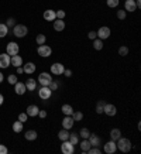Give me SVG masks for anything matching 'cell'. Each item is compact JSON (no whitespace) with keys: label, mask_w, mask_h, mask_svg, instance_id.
Returning a JSON list of instances; mask_svg holds the SVG:
<instances>
[{"label":"cell","mask_w":141,"mask_h":154,"mask_svg":"<svg viewBox=\"0 0 141 154\" xmlns=\"http://www.w3.org/2000/svg\"><path fill=\"white\" fill-rule=\"evenodd\" d=\"M116 146H117V150H120L122 153H128L133 149L131 141L128 139H126V137H120L117 140V143H116Z\"/></svg>","instance_id":"obj_1"},{"label":"cell","mask_w":141,"mask_h":154,"mask_svg":"<svg viewBox=\"0 0 141 154\" xmlns=\"http://www.w3.org/2000/svg\"><path fill=\"white\" fill-rule=\"evenodd\" d=\"M27 33H28V30H27V27H26L24 24H16V26L13 27V34L17 38L26 37V35H27Z\"/></svg>","instance_id":"obj_2"},{"label":"cell","mask_w":141,"mask_h":154,"mask_svg":"<svg viewBox=\"0 0 141 154\" xmlns=\"http://www.w3.org/2000/svg\"><path fill=\"white\" fill-rule=\"evenodd\" d=\"M51 81H52V75L50 72H41L38 75V82H40L41 86H48Z\"/></svg>","instance_id":"obj_3"},{"label":"cell","mask_w":141,"mask_h":154,"mask_svg":"<svg viewBox=\"0 0 141 154\" xmlns=\"http://www.w3.org/2000/svg\"><path fill=\"white\" fill-rule=\"evenodd\" d=\"M37 52H38V55L42 57V58H48V57L52 54V48L50 47V45H45V44H42V45H38Z\"/></svg>","instance_id":"obj_4"},{"label":"cell","mask_w":141,"mask_h":154,"mask_svg":"<svg viewBox=\"0 0 141 154\" xmlns=\"http://www.w3.org/2000/svg\"><path fill=\"white\" fill-rule=\"evenodd\" d=\"M19 51H20V47H19V44H17V42L11 41V42H9V44L6 45V52H7L10 57L17 55V54H19Z\"/></svg>","instance_id":"obj_5"},{"label":"cell","mask_w":141,"mask_h":154,"mask_svg":"<svg viewBox=\"0 0 141 154\" xmlns=\"http://www.w3.org/2000/svg\"><path fill=\"white\" fill-rule=\"evenodd\" d=\"M110 34H112V30L109 27H106V26H103V27H100L96 31V35H98V38H100V40H106V38L110 37Z\"/></svg>","instance_id":"obj_6"},{"label":"cell","mask_w":141,"mask_h":154,"mask_svg":"<svg viewBox=\"0 0 141 154\" xmlns=\"http://www.w3.org/2000/svg\"><path fill=\"white\" fill-rule=\"evenodd\" d=\"M52 95V91L48 86H41L40 88V91H38V96L42 99V100H48V99L51 98Z\"/></svg>","instance_id":"obj_7"},{"label":"cell","mask_w":141,"mask_h":154,"mask_svg":"<svg viewBox=\"0 0 141 154\" xmlns=\"http://www.w3.org/2000/svg\"><path fill=\"white\" fill-rule=\"evenodd\" d=\"M103 113L104 115H107V116H110V117L116 116V113H117V107L114 106V105H112V103H104Z\"/></svg>","instance_id":"obj_8"},{"label":"cell","mask_w":141,"mask_h":154,"mask_svg":"<svg viewBox=\"0 0 141 154\" xmlns=\"http://www.w3.org/2000/svg\"><path fill=\"white\" fill-rule=\"evenodd\" d=\"M74 147L75 146L72 144L69 140H65V141H62V144H61V151L64 154H72L74 153Z\"/></svg>","instance_id":"obj_9"},{"label":"cell","mask_w":141,"mask_h":154,"mask_svg":"<svg viewBox=\"0 0 141 154\" xmlns=\"http://www.w3.org/2000/svg\"><path fill=\"white\" fill-rule=\"evenodd\" d=\"M103 150H104V153H106V154H114L116 151H117V146H116V141H113V140L107 141V143L104 144Z\"/></svg>","instance_id":"obj_10"},{"label":"cell","mask_w":141,"mask_h":154,"mask_svg":"<svg viewBox=\"0 0 141 154\" xmlns=\"http://www.w3.org/2000/svg\"><path fill=\"white\" fill-rule=\"evenodd\" d=\"M64 71H65V66L62 65L61 62H55V64L51 65V74L54 75H62Z\"/></svg>","instance_id":"obj_11"},{"label":"cell","mask_w":141,"mask_h":154,"mask_svg":"<svg viewBox=\"0 0 141 154\" xmlns=\"http://www.w3.org/2000/svg\"><path fill=\"white\" fill-rule=\"evenodd\" d=\"M9 65H10V55L7 52L0 54V68L6 69V68H9Z\"/></svg>","instance_id":"obj_12"},{"label":"cell","mask_w":141,"mask_h":154,"mask_svg":"<svg viewBox=\"0 0 141 154\" xmlns=\"http://www.w3.org/2000/svg\"><path fill=\"white\" fill-rule=\"evenodd\" d=\"M14 92L17 95H24L26 92H27V88H26V84H23V82H16L14 84Z\"/></svg>","instance_id":"obj_13"},{"label":"cell","mask_w":141,"mask_h":154,"mask_svg":"<svg viewBox=\"0 0 141 154\" xmlns=\"http://www.w3.org/2000/svg\"><path fill=\"white\" fill-rule=\"evenodd\" d=\"M75 120L72 119V116H65L64 120H62V129H66V130H70L72 126H74Z\"/></svg>","instance_id":"obj_14"},{"label":"cell","mask_w":141,"mask_h":154,"mask_svg":"<svg viewBox=\"0 0 141 154\" xmlns=\"http://www.w3.org/2000/svg\"><path fill=\"white\" fill-rule=\"evenodd\" d=\"M124 10H126V11H130V13H134L137 10L136 0H126V3H124Z\"/></svg>","instance_id":"obj_15"},{"label":"cell","mask_w":141,"mask_h":154,"mask_svg":"<svg viewBox=\"0 0 141 154\" xmlns=\"http://www.w3.org/2000/svg\"><path fill=\"white\" fill-rule=\"evenodd\" d=\"M10 65H13V66H21L23 65V58L17 54V55H13V57H10Z\"/></svg>","instance_id":"obj_16"},{"label":"cell","mask_w":141,"mask_h":154,"mask_svg":"<svg viewBox=\"0 0 141 154\" xmlns=\"http://www.w3.org/2000/svg\"><path fill=\"white\" fill-rule=\"evenodd\" d=\"M42 17H44V20H47V21H54V20L56 19V14L54 10L48 9L44 11V14H42Z\"/></svg>","instance_id":"obj_17"},{"label":"cell","mask_w":141,"mask_h":154,"mask_svg":"<svg viewBox=\"0 0 141 154\" xmlns=\"http://www.w3.org/2000/svg\"><path fill=\"white\" fill-rule=\"evenodd\" d=\"M38 112H40V107H38L37 105H30V106L27 107V110H26V113L31 117L38 116Z\"/></svg>","instance_id":"obj_18"},{"label":"cell","mask_w":141,"mask_h":154,"mask_svg":"<svg viewBox=\"0 0 141 154\" xmlns=\"http://www.w3.org/2000/svg\"><path fill=\"white\" fill-rule=\"evenodd\" d=\"M54 30L55 31H64L65 30V21L59 19H55L54 20Z\"/></svg>","instance_id":"obj_19"},{"label":"cell","mask_w":141,"mask_h":154,"mask_svg":"<svg viewBox=\"0 0 141 154\" xmlns=\"http://www.w3.org/2000/svg\"><path fill=\"white\" fill-rule=\"evenodd\" d=\"M23 69H24V72H26V74L31 75V74H34V72H35V69H37V68H35V64H33V62H27V64L23 66Z\"/></svg>","instance_id":"obj_20"},{"label":"cell","mask_w":141,"mask_h":154,"mask_svg":"<svg viewBox=\"0 0 141 154\" xmlns=\"http://www.w3.org/2000/svg\"><path fill=\"white\" fill-rule=\"evenodd\" d=\"M88 140L90 141L92 147H99V144H100V137L96 134H92V133H90V136L88 137Z\"/></svg>","instance_id":"obj_21"},{"label":"cell","mask_w":141,"mask_h":154,"mask_svg":"<svg viewBox=\"0 0 141 154\" xmlns=\"http://www.w3.org/2000/svg\"><path fill=\"white\" fill-rule=\"evenodd\" d=\"M120 137H122V130L120 129H112L110 130V139L113 141H117Z\"/></svg>","instance_id":"obj_22"},{"label":"cell","mask_w":141,"mask_h":154,"mask_svg":"<svg viewBox=\"0 0 141 154\" xmlns=\"http://www.w3.org/2000/svg\"><path fill=\"white\" fill-rule=\"evenodd\" d=\"M26 88H27V91H35V88H37V81L33 79V78H28V79L26 81Z\"/></svg>","instance_id":"obj_23"},{"label":"cell","mask_w":141,"mask_h":154,"mask_svg":"<svg viewBox=\"0 0 141 154\" xmlns=\"http://www.w3.org/2000/svg\"><path fill=\"white\" fill-rule=\"evenodd\" d=\"M90 147H92V144H90V141L88 139H83V140L80 141V150H82V153H88Z\"/></svg>","instance_id":"obj_24"},{"label":"cell","mask_w":141,"mask_h":154,"mask_svg":"<svg viewBox=\"0 0 141 154\" xmlns=\"http://www.w3.org/2000/svg\"><path fill=\"white\" fill-rule=\"evenodd\" d=\"M37 131L35 130H28V131H26V140H28V141H34L35 139H37Z\"/></svg>","instance_id":"obj_25"},{"label":"cell","mask_w":141,"mask_h":154,"mask_svg":"<svg viewBox=\"0 0 141 154\" xmlns=\"http://www.w3.org/2000/svg\"><path fill=\"white\" fill-rule=\"evenodd\" d=\"M61 110H62V113H64L65 116H70V115L74 113V107L70 106V105H62Z\"/></svg>","instance_id":"obj_26"},{"label":"cell","mask_w":141,"mask_h":154,"mask_svg":"<svg viewBox=\"0 0 141 154\" xmlns=\"http://www.w3.org/2000/svg\"><path fill=\"white\" fill-rule=\"evenodd\" d=\"M69 130H66V129H62L59 133H58V137H59V140L61 141H65V140H68L69 139Z\"/></svg>","instance_id":"obj_27"},{"label":"cell","mask_w":141,"mask_h":154,"mask_svg":"<svg viewBox=\"0 0 141 154\" xmlns=\"http://www.w3.org/2000/svg\"><path fill=\"white\" fill-rule=\"evenodd\" d=\"M93 48L96 51H100L102 48H103V40H100V38H94L93 40Z\"/></svg>","instance_id":"obj_28"},{"label":"cell","mask_w":141,"mask_h":154,"mask_svg":"<svg viewBox=\"0 0 141 154\" xmlns=\"http://www.w3.org/2000/svg\"><path fill=\"white\" fill-rule=\"evenodd\" d=\"M23 123L20 120H17V122H14L13 123V130H14V133H21L23 131Z\"/></svg>","instance_id":"obj_29"},{"label":"cell","mask_w":141,"mask_h":154,"mask_svg":"<svg viewBox=\"0 0 141 154\" xmlns=\"http://www.w3.org/2000/svg\"><path fill=\"white\" fill-rule=\"evenodd\" d=\"M9 34V27L6 26V24H3V23H0V38H3V37H6Z\"/></svg>","instance_id":"obj_30"},{"label":"cell","mask_w":141,"mask_h":154,"mask_svg":"<svg viewBox=\"0 0 141 154\" xmlns=\"http://www.w3.org/2000/svg\"><path fill=\"white\" fill-rule=\"evenodd\" d=\"M103 109H104V100H99L96 103V113L98 115H103Z\"/></svg>","instance_id":"obj_31"},{"label":"cell","mask_w":141,"mask_h":154,"mask_svg":"<svg viewBox=\"0 0 141 154\" xmlns=\"http://www.w3.org/2000/svg\"><path fill=\"white\" fill-rule=\"evenodd\" d=\"M68 140H69L74 146H76L78 143H79V134H76V133H72V134H69V139H68Z\"/></svg>","instance_id":"obj_32"},{"label":"cell","mask_w":141,"mask_h":154,"mask_svg":"<svg viewBox=\"0 0 141 154\" xmlns=\"http://www.w3.org/2000/svg\"><path fill=\"white\" fill-rule=\"evenodd\" d=\"M70 116H72V119H74L75 122H80L82 119H83V113L82 112H74Z\"/></svg>","instance_id":"obj_33"},{"label":"cell","mask_w":141,"mask_h":154,"mask_svg":"<svg viewBox=\"0 0 141 154\" xmlns=\"http://www.w3.org/2000/svg\"><path fill=\"white\" fill-rule=\"evenodd\" d=\"M35 41H37L38 45H42V44H45V41H47V37H45L44 34H38L37 38H35Z\"/></svg>","instance_id":"obj_34"},{"label":"cell","mask_w":141,"mask_h":154,"mask_svg":"<svg viewBox=\"0 0 141 154\" xmlns=\"http://www.w3.org/2000/svg\"><path fill=\"white\" fill-rule=\"evenodd\" d=\"M79 136L82 137V139H88L90 136V131L86 129V127H83V129H80V131H79Z\"/></svg>","instance_id":"obj_35"},{"label":"cell","mask_w":141,"mask_h":154,"mask_svg":"<svg viewBox=\"0 0 141 154\" xmlns=\"http://www.w3.org/2000/svg\"><path fill=\"white\" fill-rule=\"evenodd\" d=\"M127 54H128V48H127L126 45H122V47L118 48V55H122V57H126Z\"/></svg>","instance_id":"obj_36"},{"label":"cell","mask_w":141,"mask_h":154,"mask_svg":"<svg viewBox=\"0 0 141 154\" xmlns=\"http://www.w3.org/2000/svg\"><path fill=\"white\" fill-rule=\"evenodd\" d=\"M106 3H107L109 7H112V9H113V7H117L118 3H120V0H107Z\"/></svg>","instance_id":"obj_37"},{"label":"cell","mask_w":141,"mask_h":154,"mask_svg":"<svg viewBox=\"0 0 141 154\" xmlns=\"http://www.w3.org/2000/svg\"><path fill=\"white\" fill-rule=\"evenodd\" d=\"M126 16H127L126 10H118V11H117V19L118 20H124V19H126Z\"/></svg>","instance_id":"obj_38"},{"label":"cell","mask_w":141,"mask_h":154,"mask_svg":"<svg viewBox=\"0 0 141 154\" xmlns=\"http://www.w3.org/2000/svg\"><path fill=\"white\" fill-rule=\"evenodd\" d=\"M55 14H56V19H59V20H64L66 16V13L64 10H58V11H55Z\"/></svg>","instance_id":"obj_39"},{"label":"cell","mask_w":141,"mask_h":154,"mask_svg":"<svg viewBox=\"0 0 141 154\" xmlns=\"http://www.w3.org/2000/svg\"><path fill=\"white\" fill-rule=\"evenodd\" d=\"M58 86H59V84H58V82H55L54 79H52L51 82H50V85H48V88L51 89V91H56V89H58Z\"/></svg>","instance_id":"obj_40"},{"label":"cell","mask_w":141,"mask_h":154,"mask_svg":"<svg viewBox=\"0 0 141 154\" xmlns=\"http://www.w3.org/2000/svg\"><path fill=\"white\" fill-rule=\"evenodd\" d=\"M27 119H28L27 113H20V115H19V120L21 122V123H26V122H27Z\"/></svg>","instance_id":"obj_41"},{"label":"cell","mask_w":141,"mask_h":154,"mask_svg":"<svg viewBox=\"0 0 141 154\" xmlns=\"http://www.w3.org/2000/svg\"><path fill=\"white\" fill-rule=\"evenodd\" d=\"M7 81H9V84H10V85H14L16 82H17V76H16V75H9Z\"/></svg>","instance_id":"obj_42"},{"label":"cell","mask_w":141,"mask_h":154,"mask_svg":"<svg viewBox=\"0 0 141 154\" xmlns=\"http://www.w3.org/2000/svg\"><path fill=\"white\" fill-rule=\"evenodd\" d=\"M88 154H100V150H99V147H90Z\"/></svg>","instance_id":"obj_43"},{"label":"cell","mask_w":141,"mask_h":154,"mask_svg":"<svg viewBox=\"0 0 141 154\" xmlns=\"http://www.w3.org/2000/svg\"><path fill=\"white\" fill-rule=\"evenodd\" d=\"M16 20L13 19V17H10L9 20H7V24H6V26H7V27H14V26H16Z\"/></svg>","instance_id":"obj_44"},{"label":"cell","mask_w":141,"mask_h":154,"mask_svg":"<svg viewBox=\"0 0 141 154\" xmlns=\"http://www.w3.org/2000/svg\"><path fill=\"white\" fill-rule=\"evenodd\" d=\"M9 153V150H7V147L3 144H0V154H7Z\"/></svg>","instance_id":"obj_45"},{"label":"cell","mask_w":141,"mask_h":154,"mask_svg":"<svg viewBox=\"0 0 141 154\" xmlns=\"http://www.w3.org/2000/svg\"><path fill=\"white\" fill-rule=\"evenodd\" d=\"M88 38H89V40H94V38H98V35H96V31H89V34H88Z\"/></svg>","instance_id":"obj_46"},{"label":"cell","mask_w":141,"mask_h":154,"mask_svg":"<svg viewBox=\"0 0 141 154\" xmlns=\"http://www.w3.org/2000/svg\"><path fill=\"white\" fill-rule=\"evenodd\" d=\"M38 116L41 117V119H45V117H47V110H40V112H38Z\"/></svg>","instance_id":"obj_47"},{"label":"cell","mask_w":141,"mask_h":154,"mask_svg":"<svg viewBox=\"0 0 141 154\" xmlns=\"http://www.w3.org/2000/svg\"><path fill=\"white\" fill-rule=\"evenodd\" d=\"M64 74H65L66 78H70V76H72V71H70V69H66V68H65V71H64Z\"/></svg>","instance_id":"obj_48"},{"label":"cell","mask_w":141,"mask_h":154,"mask_svg":"<svg viewBox=\"0 0 141 154\" xmlns=\"http://www.w3.org/2000/svg\"><path fill=\"white\" fill-rule=\"evenodd\" d=\"M3 102H4V96H3V95L0 94V106L3 105Z\"/></svg>","instance_id":"obj_49"},{"label":"cell","mask_w":141,"mask_h":154,"mask_svg":"<svg viewBox=\"0 0 141 154\" xmlns=\"http://www.w3.org/2000/svg\"><path fill=\"white\" fill-rule=\"evenodd\" d=\"M24 72V69L21 68V66H17V74H23Z\"/></svg>","instance_id":"obj_50"},{"label":"cell","mask_w":141,"mask_h":154,"mask_svg":"<svg viewBox=\"0 0 141 154\" xmlns=\"http://www.w3.org/2000/svg\"><path fill=\"white\" fill-rule=\"evenodd\" d=\"M136 5H137V9L141 7V0H136Z\"/></svg>","instance_id":"obj_51"},{"label":"cell","mask_w":141,"mask_h":154,"mask_svg":"<svg viewBox=\"0 0 141 154\" xmlns=\"http://www.w3.org/2000/svg\"><path fill=\"white\" fill-rule=\"evenodd\" d=\"M3 79H4V76H3V74H2V72H0V84H2V82H3Z\"/></svg>","instance_id":"obj_52"}]
</instances>
